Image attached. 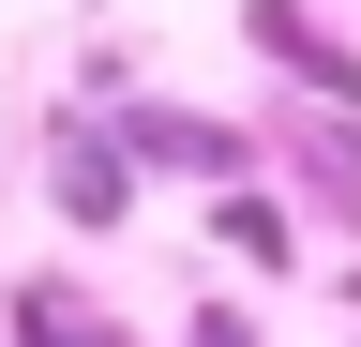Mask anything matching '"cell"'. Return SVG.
Here are the masks:
<instances>
[{"label": "cell", "instance_id": "6da1fadb", "mask_svg": "<svg viewBox=\"0 0 361 347\" xmlns=\"http://www.w3.org/2000/svg\"><path fill=\"white\" fill-rule=\"evenodd\" d=\"M241 46H256L271 76H301L316 106L361 121V46H331V16H316V0H241Z\"/></svg>", "mask_w": 361, "mask_h": 347}, {"label": "cell", "instance_id": "277c9868", "mask_svg": "<svg viewBox=\"0 0 361 347\" xmlns=\"http://www.w3.org/2000/svg\"><path fill=\"white\" fill-rule=\"evenodd\" d=\"M16 347H135V332H121L75 272H30V287H16Z\"/></svg>", "mask_w": 361, "mask_h": 347}, {"label": "cell", "instance_id": "7a4b0ae2", "mask_svg": "<svg viewBox=\"0 0 361 347\" xmlns=\"http://www.w3.org/2000/svg\"><path fill=\"white\" fill-rule=\"evenodd\" d=\"M121 151H135V166H180V182H211V196L271 166L241 121H196V106H121Z\"/></svg>", "mask_w": 361, "mask_h": 347}, {"label": "cell", "instance_id": "5b68a950", "mask_svg": "<svg viewBox=\"0 0 361 347\" xmlns=\"http://www.w3.org/2000/svg\"><path fill=\"white\" fill-rule=\"evenodd\" d=\"M211 242L241 257V272H301V227H286V196H256V182H226V196H211Z\"/></svg>", "mask_w": 361, "mask_h": 347}, {"label": "cell", "instance_id": "8992f818", "mask_svg": "<svg viewBox=\"0 0 361 347\" xmlns=\"http://www.w3.org/2000/svg\"><path fill=\"white\" fill-rule=\"evenodd\" d=\"M180 347H256V317H241V302H196V317H180Z\"/></svg>", "mask_w": 361, "mask_h": 347}, {"label": "cell", "instance_id": "3957f363", "mask_svg": "<svg viewBox=\"0 0 361 347\" xmlns=\"http://www.w3.org/2000/svg\"><path fill=\"white\" fill-rule=\"evenodd\" d=\"M45 196H61V227H121V211H135V151H121V121H106V136H61Z\"/></svg>", "mask_w": 361, "mask_h": 347}]
</instances>
